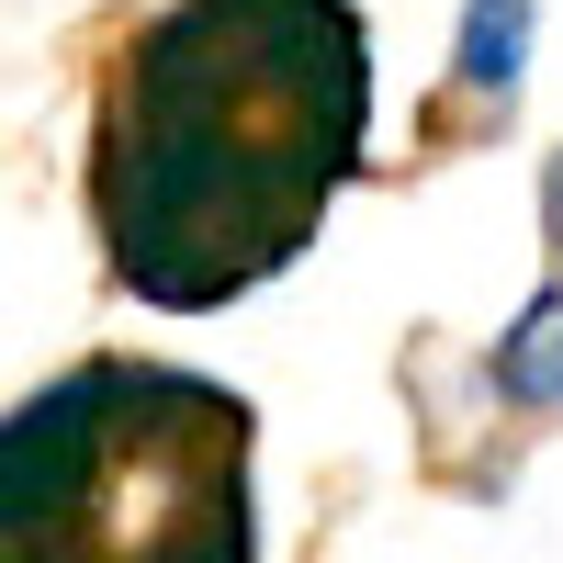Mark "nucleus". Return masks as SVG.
<instances>
[{
    "label": "nucleus",
    "mask_w": 563,
    "mask_h": 563,
    "mask_svg": "<svg viewBox=\"0 0 563 563\" xmlns=\"http://www.w3.org/2000/svg\"><path fill=\"white\" fill-rule=\"evenodd\" d=\"M372 158V23L350 0H169L90 102V238L158 316L282 282Z\"/></svg>",
    "instance_id": "obj_1"
},
{
    "label": "nucleus",
    "mask_w": 563,
    "mask_h": 563,
    "mask_svg": "<svg viewBox=\"0 0 563 563\" xmlns=\"http://www.w3.org/2000/svg\"><path fill=\"white\" fill-rule=\"evenodd\" d=\"M249 395L180 361H68L0 406V563H260Z\"/></svg>",
    "instance_id": "obj_2"
},
{
    "label": "nucleus",
    "mask_w": 563,
    "mask_h": 563,
    "mask_svg": "<svg viewBox=\"0 0 563 563\" xmlns=\"http://www.w3.org/2000/svg\"><path fill=\"white\" fill-rule=\"evenodd\" d=\"M530 34H541V0H462V34H451V90L474 113H519L530 90Z\"/></svg>",
    "instance_id": "obj_3"
},
{
    "label": "nucleus",
    "mask_w": 563,
    "mask_h": 563,
    "mask_svg": "<svg viewBox=\"0 0 563 563\" xmlns=\"http://www.w3.org/2000/svg\"><path fill=\"white\" fill-rule=\"evenodd\" d=\"M485 384H496L507 406H530V417H552V406H563V282H541V294L496 327Z\"/></svg>",
    "instance_id": "obj_4"
},
{
    "label": "nucleus",
    "mask_w": 563,
    "mask_h": 563,
    "mask_svg": "<svg viewBox=\"0 0 563 563\" xmlns=\"http://www.w3.org/2000/svg\"><path fill=\"white\" fill-rule=\"evenodd\" d=\"M541 238L563 249V147H552V169H541Z\"/></svg>",
    "instance_id": "obj_5"
}]
</instances>
